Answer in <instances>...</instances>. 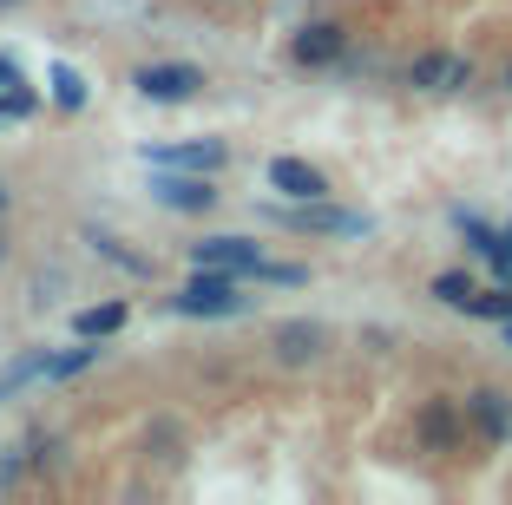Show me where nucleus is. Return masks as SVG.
Segmentation results:
<instances>
[{"label":"nucleus","mask_w":512,"mask_h":505,"mask_svg":"<svg viewBox=\"0 0 512 505\" xmlns=\"http://www.w3.org/2000/svg\"><path fill=\"white\" fill-rule=\"evenodd\" d=\"M165 309L171 315H197V322H230V315L250 309V296H243L237 276H224V269H197V276L165 302Z\"/></svg>","instance_id":"obj_1"},{"label":"nucleus","mask_w":512,"mask_h":505,"mask_svg":"<svg viewBox=\"0 0 512 505\" xmlns=\"http://www.w3.org/2000/svg\"><path fill=\"white\" fill-rule=\"evenodd\" d=\"M276 217H283L289 230H309V237H375L381 230L368 210H342V204H329V197H302V204L276 210Z\"/></svg>","instance_id":"obj_2"},{"label":"nucleus","mask_w":512,"mask_h":505,"mask_svg":"<svg viewBox=\"0 0 512 505\" xmlns=\"http://www.w3.org/2000/svg\"><path fill=\"white\" fill-rule=\"evenodd\" d=\"M151 204L184 210V217H204L217 204L211 171H171V164H151Z\"/></svg>","instance_id":"obj_3"},{"label":"nucleus","mask_w":512,"mask_h":505,"mask_svg":"<svg viewBox=\"0 0 512 505\" xmlns=\"http://www.w3.org/2000/svg\"><path fill=\"white\" fill-rule=\"evenodd\" d=\"M132 86H138V99H151V105H184V99L204 92V66H191V60H151V66H138V73H132Z\"/></svg>","instance_id":"obj_4"},{"label":"nucleus","mask_w":512,"mask_h":505,"mask_svg":"<svg viewBox=\"0 0 512 505\" xmlns=\"http://www.w3.org/2000/svg\"><path fill=\"white\" fill-rule=\"evenodd\" d=\"M407 86H414V92H434V99H447V92H467V86H473V60H467V53H447V46H434V53H414V60H407Z\"/></svg>","instance_id":"obj_5"},{"label":"nucleus","mask_w":512,"mask_h":505,"mask_svg":"<svg viewBox=\"0 0 512 505\" xmlns=\"http://www.w3.org/2000/svg\"><path fill=\"white\" fill-rule=\"evenodd\" d=\"M460 407H467V427L480 433L486 446H512V394L506 387H473Z\"/></svg>","instance_id":"obj_6"},{"label":"nucleus","mask_w":512,"mask_h":505,"mask_svg":"<svg viewBox=\"0 0 512 505\" xmlns=\"http://www.w3.org/2000/svg\"><path fill=\"white\" fill-rule=\"evenodd\" d=\"M184 256H191V269H224V276L243 283V269L263 256V243H250V237H197V243H184Z\"/></svg>","instance_id":"obj_7"},{"label":"nucleus","mask_w":512,"mask_h":505,"mask_svg":"<svg viewBox=\"0 0 512 505\" xmlns=\"http://www.w3.org/2000/svg\"><path fill=\"white\" fill-rule=\"evenodd\" d=\"M460 433H467V407L460 401H427L421 414H414V440H421L427 453H453Z\"/></svg>","instance_id":"obj_8"},{"label":"nucleus","mask_w":512,"mask_h":505,"mask_svg":"<svg viewBox=\"0 0 512 505\" xmlns=\"http://www.w3.org/2000/svg\"><path fill=\"white\" fill-rule=\"evenodd\" d=\"M230 145L224 138H184V145H145V164H171V171H224Z\"/></svg>","instance_id":"obj_9"},{"label":"nucleus","mask_w":512,"mask_h":505,"mask_svg":"<svg viewBox=\"0 0 512 505\" xmlns=\"http://www.w3.org/2000/svg\"><path fill=\"white\" fill-rule=\"evenodd\" d=\"M289 53H296V66H335L348 53V27L342 20H309V27L289 40Z\"/></svg>","instance_id":"obj_10"},{"label":"nucleus","mask_w":512,"mask_h":505,"mask_svg":"<svg viewBox=\"0 0 512 505\" xmlns=\"http://www.w3.org/2000/svg\"><path fill=\"white\" fill-rule=\"evenodd\" d=\"M270 191H283L289 204H302V197H329V178H322L309 158H270Z\"/></svg>","instance_id":"obj_11"},{"label":"nucleus","mask_w":512,"mask_h":505,"mask_svg":"<svg viewBox=\"0 0 512 505\" xmlns=\"http://www.w3.org/2000/svg\"><path fill=\"white\" fill-rule=\"evenodd\" d=\"M322 342H329V335H322V322H283L270 335V348H276V361H283V368H302V361H316L322 355Z\"/></svg>","instance_id":"obj_12"},{"label":"nucleus","mask_w":512,"mask_h":505,"mask_svg":"<svg viewBox=\"0 0 512 505\" xmlns=\"http://www.w3.org/2000/svg\"><path fill=\"white\" fill-rule=\"evenodd\" d=\"M86 243H92V256H106V263H119L125 276H151V256H138V250H125L112 230H86Z\"/></svg>","instance_id":"obj_13"},{"label":"nucleus","mask_w":512,"mask_h":505,"mask_svg":"<svg viewBox=\"0 0 512 505\" xmlns=\"http://www.w3.org/2000/svg\"><path fill=\"white\" fill-rule=\"evenodd\" d=\"M73 328H79V335H92V342H106V335H119V328H125V302H92V309L73 315Z\"/></svg>","instance_id":"obj_14"},{"label":"nucleus","mask_w":512,"mask_h":505,"mask_svg":"<svg viewBox=\"0 0 512 505\" xmlns=\"http://www.w3.org/2000/svg\"><path fill=\"white\" fill-rule=\"evenodd\" d=\"M243 283H270V289H302V283H309V269H302V263H270V256H256V263L243 269Z\"/></svg>","instance_id":"obj_15"},{"label":"nucleus","mask_w":512,"mask_h":505,"mask_svg":"<svg viewBox=\"0 0 512 505\" xmlns=\"http://www.w3.org/2000/svg\"><path fill=\"white\" fill-rule=\"evenodd\" d=\"M46 348H33V355H20V361H7V368H0V401H7V394H20V387L27 381H46Z\"/></svg>","instance_id":"obj_16"},{"label":"nucleus","mask_w":512,"mask_h":505,"mask_svg":"<svg viewBox=\"0 0 512 505\" xmlns=\"http://www.w3.org/2000/svg\"><path fill=\"white\" fill-rule=\"evenodd\" d=\"M46 86H53V105H66V112H79V105H86V79H79L73 66H53V73H46Z\"/></svg>","instance_id":"obj_17"},{"label":"nucleus","mask_w":512,"mask_h":505,"mask_svg":"<svg viewBox=\"0 0 512 505\" xmlns=\"http://www.w3.org/2000/svg\"><path fill=\"white\" fill-rule=\"evenodd\" d=\"M92 361H99V348H92V335H79V348H66V355H53V361H46V381H66V374L92 368Z\"/></svg>","instance_id":"obj_18"},{"label":"nucleus","mask_w":512,"mask_h":505,"mask_svg":"<svg viewBox=\"0 0 512 505\" xmlns=\"http://www.w3.org/2000/svg\"><path fill=\"white\" fill-rule=\"evenodd\" d=\"M0 99H14L20 112H33V105H40V92H33L27 79H20V66L7 60V53H0Z\"/></svg>","instance_id":"obj_19"},{"label":"nucleus","mask_w":512,"mask_h":505,"mask_svg":"<svg viewBox=\"0 0 512 505\" xmlns=\"http://www.w3.org/2000/svg\"><path fill=\"white\" fill-rule=\"evenodd\" d=\"M467 315H486V322H506V315H512V283H506V289H473Z\"/></svg>","instance_id":"obj_20"},{"label":"nucleus","mask_w":512,"mask_h":505,"mask_svg":"<svg viewBox=\"0 0 512 505\" xmlns=\"http://www.w3.org/2000/svg\"><path fill=\"white\" fill-rule=\"evenodd\" d=\"M434 302H447V309H467V302H473V276H460V269L434 276Z\"/></svg>","instance_id":"obj_21"},{"label":"nucleus","mask_w":512,"mask_h":505,"mask_svg":"<svg viewBox=\"0 0 512 505\" xmlns=\"http://www.w3.org/2000/svg\"><path fill=\"white\" fill-rule=\"evenodd\" d=\"M493 269H499V276H506V283H512V223H506V230H499V243H493Z\"/></svg>","instance_id":"obj_22"},{"label":"nucleus","mask_w":512,"mask_h":505,"mask_svg":"<svg viewBox=\"0 0 512 505\" xmlns=\"http://www.w3.org/2000/svg\"><path fill=\"white\" fill-rule=\"evenodd\" d=\"M7 204H14V197H7V184H0V217H7Z\"/></svg>","instance_id":"obj_23"},{"label":"nucleus","mask_w":512,"mask_h":505,"mask_svg":"<svg viewBox=\"0 0 512 505\" xmlns=\"http://www.w3.org/2000/svg\"><path fill=\"white\" fill-rule=\"evenodd\" d=\"M499 328H506V348H512V315H506V322H499Z\"/></svg>","instance_id":"obj_24"},{"label":"nucleus","mask_w":512,"mask_h":505,"mask_svg":"<svg viewBox=\"0 0 512 505\" xmlns=\"http://www.w3.org/2000/svg\"><path fill=\"white\" fill-rule=\"evenodd\" d=\"M506 86H512V66H506Z\"/></svg>","instance_id":"obj_25"},{"label":"nucleus","mask_w":512,"mask_h":505,"mask_svg":"<svg viewBox=\"0 0 512 505\" xmlns=\"http://www.w3.org/2000/svg\"><path fill=\"white\" fill-rule=\"evenodd\" d=\"M0 7H14V0H0Z\"/></svg>","instance_id":"obj_26"},{"label":"nucleus","mask_w":512,"mask_h":505,"mask_svg":"<svg viewBox=\"0 0 512 505\" xmlns=\"http://www.w3.org/2000/svg\"><path fill=\"white\" fill-rule=\"evenodd\" d=\"M0 256H7V243H0Z\"/></svg>","instance_id":"obj_27"}]
</instances>
